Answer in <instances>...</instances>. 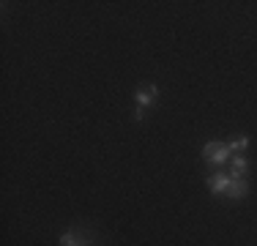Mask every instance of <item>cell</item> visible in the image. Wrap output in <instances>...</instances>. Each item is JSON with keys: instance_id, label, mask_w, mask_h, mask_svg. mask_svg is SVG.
I'll list each match as a JSON object with an SVG mask.
<instances>
[{"instance_id": "cell-1", "label": "cell", "mask_w": 257, "mask_h": 246, "mask_svg": "<svg viewBox=\"0 0 257 246\" xmlns=\"http://www.w3.org/2000/svg\"><path fill=\"white\" fill-rule=\"evenodd\" d=\"M230 145L227 143H205V148H203V156H205V162L208 164H224L230 159Z\"/></svg>"}, {"instance_id": "cell-2", "label": "cell", "mask_w": 257, "mask_h": 246, "mask_svg": "<svg viewBox=\"0 0 257 246\" xmlns=\"http://www.w3.org/2000/svg\"><path fill=\"white\" fill-rule=\"evenodd\" d=\"M156 96H159V88H156V85H140L137 93H134V101H137L140 109H148L151 104L156 101Z\"/></svg>"}, {"instance_id": "cell-3", "label": "cell", "mask_w": 257, "mask_h": 246, "mask_svg": "<svg viewBox=\"0 0 257 246\" xmlns=\"http://www.w3.org/2000/svg\"><path fill=\"white\" fill-rule=\"evenodd\" d=\"M205 183H208V189H211L213 194H227V189H230L232 178L222 175V172H216V175H211V178H208Z\"/></svg>"}, {"instance_id": "cell-4", "label": "cell", "mask_w": 257, "mask_h": 246, "mask_svg": "<svg viewBox=\"0 0 257 246\" xmlns=\"http://www.w3.org/2000/svg\"><path fill=\"white\" fill-rule=\"evenodd\" d=\"M246 194H249V183L243 181V178H232V183H230V189L224 197H230V200H243Z\"/></svg>"}, {"instance_id": "cell-5", "label": "cell", "mask_w": 257, "mask_h": 246, "mask_svg": "<svg viewBox=\"0 0 257 246\" xmlns=\"http://www.w3.org/2000/svg\"><path fill=\"white\" fill-rule=\"evenodd\" d=\"M60 246H88V238L85 235H79V230H69V232H63L60 235Z\"/></svg>"}, {"instance_id": "cell-6", "label": "cell", "mask_w": 257, "mask_h": 246, "mask_svg": "<svg viewBox=\"0 0 257 246\" xmlns=\"http://www.w3.org/2000/svg\"><path fill=\"white\" fill-rule=\"evenodd\" d=\"M246 170H249V162L243 156H235V159H232V175L230 178H243V175H246Z\"/></svg>"}, {"instance_id": "cell-7", "label": "cell", "mask_w": 257, "mask_h": 246, "mask_svg": "<svg viewBox=\"0 0 257 246\" xmlns=\"http://www.w3.org/2000/svg\"><path fill=\"white\" fill-rule=\"evenodd\" d=\"M227 145H230L232 153H241V151H246V148H249V137H246V134H238V137L232 140V143H227Z\"/></svg>"}]
</instances>
